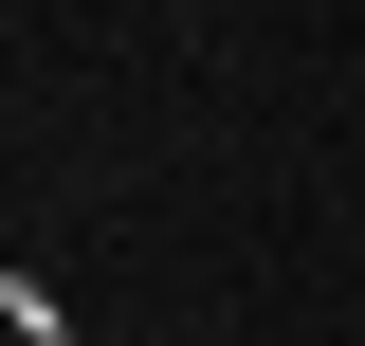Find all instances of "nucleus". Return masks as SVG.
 <instances>
[{
	"mask_svg": "<svg viewBox=\"0 0 365 346\" xmlns=\"http://www.w3.org/2000/svg\"><path fill=\"white\" fill-rule=\"evenodd\" d=\"M0 310H19V346H73V310H55L37 273H0Z\"/></svg>",
	"mask_w": 365,
	"mask_h": 346,
	"instance_id": "nucleus-1",
	"label": "nucleus"
}]
</instances>
